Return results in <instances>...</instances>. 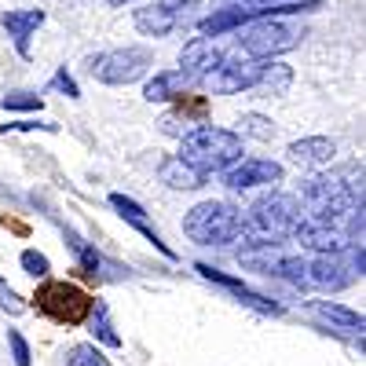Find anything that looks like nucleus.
<instances>
[{
    "label": "nucleus",
    "instance_id": "nucleus-1",
    "mask_svg": "<svg viewBox=\"0 0 366 366\" xmlns=\"http://www.w3.org/2000/svg\"><path fill=\"white\" fill-rule=\"evenodd\" d=\"M246 150H242V136H234L231 129H217V125H198L179 139V162L191 165L202 179L212 172H227Z\"/></svg>",
    "mask_w": 366,
    "mask_h": 366
},
{
    "label": "nucleus",
    "instance_id": "nucleus-2",
    "mask_svg": "<svg viewBox=\"0 0 366 366\" xmlns=\"http://www.w3.org/2000/svg\"><path fill=\"white\" fill-rule=\"evenodd\" d=\"M183 234H187L194 246H227L246 234V217L242 209H234L231 202H198L187 217H183Z\"/></svg>",
    "mask_w": 366,
    "mask_h": 366
},
{
    "label": "nucleus",
    "instance_id": "nucleus-3",
    "mask_svg": "<svg viewBox=\"0 0 366 366\" xmlns=\"http://www.w3.org/2000/svg\"><path fill=\"white\" fill-rule=\"evenodd\" d=\"M300 41H304V29L282 19H257L238 29V51L257 59V63H271L274 55L293 51Z\"/></svg>",
    "mask_w": 366,
    "mask_h": 366
},
{
    "label": "nucleus",
    "instance_id": "nucleus-4",
    "mask_svg": "<svg viewBox=\"0 0 366 366\" xmlns=\"http://www.w3.org/2000/svg\"><path fill=\"white\" fill-rule=\"evenodd\" d=\"M297 220H300V202L293 194L271 191V194H264V198H257L249 205L246 231L253 234L249 242H279V238L293 234Z\"/></svg>",
    "mask_w": 366,
    "mask_h": 366
},
{
    "label": "nucleus",
    "instance_id": "nucleus-5",
    "mask_svg": "<svg viewBox=\"0 0 366 366\" xmlns=\"http://www.w3.org/2000/svg\"><path fill=\"white\" fill-rule=\"evenodd\" d=\"M362 267H366L362 246H348L341 253L312 257V260H304V286L322 290V293H337V290L352 286L355 279H362Z\"/></svg>",
    "mask_w": 366,
    "mask_h": 366
},
{
    "label": "nucleus",
    "instance_id": "nucleus-6",
    "mask_svg": "<svg viewBox=\"0 0 366 366\" xmlns=\"http://www.w3.org/2000/svg\"><path fill=\"white\" fill-rule=\"evenodd\" d=\"M34 300H37V312H41L44 319L59 322V326H81V322L92 315V304H96L81 286L59 282V279L44 282Z\"/></svg>",
    "mask_w": 366,
    "mask_h": 366
},
{
    "label": "nucleus",
    "instance_id": "nucleus-7",
    "mask_svg": "<svg viewBox=\"0 0 366 366\" xmlns=\"http://www.w3.org/2000/svg\"><path fill=\"white\" fill-rule=\"evenodd\" d=\"M150 63H154V51L143 44H129V48H114V51L96 55L88 63V74L99 84H132L150 70Z\"/></svg>",
    "mask_w": 366,
    "mask_h": 366
},
{
    "label": "nucleus",
    "instance_id": "nucleus-8",
    "mask_svg": "<svg viewBox=\"0 0 366 366\" xmlns=\"http://www.w3.org/2000/svg\"><path fill=\"white\" fill-rule=\"evenodd\" d=\"M260 74H264V63H257V59L242 55V51H224L220 63L202 77V84L209 92H217V96H234V92L257 88Z\"/></svg>",
    "mask_w": 366,
    "mask_h": 366
},
{
    "label": "nucleus",
    "instance_id": "nucleus-9",
    "mask_svg": "<svg viewBox=\"0 0 366 366\" xmlns=\"http://www.w3.org/2000/svg\"><path fill=\"white\" fill-rule=\"evenodd\" d=\"M191 4H194V0H154V4L139 8L132 15V22H136V29L143 37H169L172 29L183 26Z\"/></svg>",
    "mask_w": 366,
    "mask_h": 366
},
{
    "label": "nucleus",
    "instance_id": "nucleus-10",
    "mask_svg": "<svg viewBox=\"0 0 366 366\" xmlns=\"http://www.w3.org/2000/svg\"><path fill=\"white\" fill-rule=\"evenodd\" d=\"M286 169L279 162H267V158H238L227 172H224V187L231 191H253V187H274L282 183Z\"/></svg>",
    "mask_w": 366,
    "mask_h": 366
},
{
    "label": "nucleus",
    "instance_id": "nucleus-11",
    "mask_svg": "<svg viewBox=\"0 0 366 366\" xmlns=\"http://www.w3.org/2000/svg\"><path fill=\"white\" fill-rule=\"evenodd\" d=\"M333 158H337V143L330 136H304V139H293L286 147V162L293 169H304V172H319Z\"/></svg>",
    "mask_w": 366,
    "mask_h": 366
},
{
    "label": "nucleus",
    "instance_id": "nucleus-12",
    "mask_svg": "<svg viewBox=\"0 0 366 366\" xmlns=\"http://www.w3.org/2000/svg\"><path fill=\"white\" fill-rule=\"evenodd\" d=\"M110 205L117 209V217L125 220V224H132V227H136V231H139V234H143L147 242H154V249H158L162 257L176 260V253H172V249L165 246V242H162L158 227H154V224L147 220V209H143V205H139L136 198H129V194H121V191H114V194H110Z\"/></svg>",
    "mask_w": 366,
    "mask_h": 366
},
{
    "label": "nucleus",
    "instance_id": "nucleus-13",
    "mask_svg": "<svg viewBox=\"0 0 366 366\" xmlns=\"http://www.w3.org/2000/svg\"><path fill=\"white\" fill-rule=\"evenodd\" d=\"M220 48L212 44V41H205V37H191L187 44H183V51H179V74H183V81H202L212 66L220 63Z\"/></svg>",
    "mask_w": 366,
    "mask_h": 366
},
{
    "label": "nucleus",
    "instance_id": "nucleus-14",
    "mask_svg": "<svg viewBox=\"0 0 366 366\" xmlns=\"http://www.w3.org/2000/svg\"><path fill=\"white\" fill-rule=\"evenodd\" d=\"M202 279H209V282H220L224 290H231L238 300H246V304H253L257 312H264V315H282V304H274V300H267V297H260V293H253L242 279H234V274H224V271H217V267H209V264H198L194 267Z\"/></svg>",
    "mask_w": 366,
    "mask_h": 366
},
{
    "label": "nucleus",
    "instance_id": "nucleus-15",
    "mask_svg": "<svg viewBox=\"0 0 366 366\" xmlns=\"http://www.w3.org/2000/svg\"><path fill=\"white\" fill-rule=\"evenodd\" d=\"M0 22H4V29H8V37L15 41L19 55H22V59H29V37H34L37 29L44 26V11H41V8H22V11H4V15H0Z\"/></svg>",
    "mask_w": 366,
    "mask_h": 366
},
{
    "label": "nucleus",
    "instance_id": "nucleus-16",
    "mask_svg": "<svg viewBox=\"0 0 366 366\" xmlns=\"http://www.w3.org/2000/svg\"><path fill=\"white\" fill-rule=\"evenodd\" d=\"M257 19H260V11H253V8H217L212 15L198 19V29H202V37L209 41V37H224V34H231V29L249 26Z\"/></svg>",
    "mask_w": 366,
    "mask_h": 366
},
{
    "label": "nucleus",
    "instance_id": "nucleus-17",
    "mask_svg": "<svg viewBox=\"0 0 366 366\" xmlns=\"http://www.w3.org/2000/svg\"><path fill=\"white\" fill-rule=\"evenodd\" d=\"M308 308H312L315 319L337 326V330H359V333H362V326H366L362 312H352V308H345V304H333V300H312Z\"/></svg>",
    "mask_w": 366,
    "mask_h": 366
},
{
    "label": "nucleus",
    "instance_id": "nucleus-18",
    "mask_svg": "<svg viewBox=\"0 0 366 366\" xmlns=\"http://www.w3.org/2000/svg\"><path fill=\"white\" fill-rule=\"evenodd\" d=\"M158 179L165 183V187H172V191H198L202 183H205L191 165H183L176 154H172V158H165V162L158 165Z\"/></svg>",
    "mask_w": 366,
    "mask_h": 366
},
{
    "label": "nucleus",
    "instance_id": "nucleus-19",
    "mask_svg": "<svg viewBox=\"0 0 366 366\" xmlns=\"http://www.w3.org/2000/svg\"><path fill=\"white\" fill-rule=\"evenodd\" d=\"M183 74L179 70H162V74H154L147 81V88H143V99L147 103H169V99H176V96H183Z\"/></svg>",
    "mask_w": 366,
    "mask_h": 366
},
{
    "label": "nucleus",
    "instance_id": "nucleus-20",
    "mask_svg": "<svg viewBox=\"0 0 366 366\" xmlns=\"http://www.w3.org/2000/svg\"><path fill=\"white\" fill-rule=\"evenodd\" d=\"M293 84V66L286 63H264V74L257 81V88L264 92V96H286Z\"/></svg>",
    "mask_w": 366,
    "mask_h": 366
},
{
    "label": "nucleus",
    "instance_id": "nucleus-21",
    "mask_svg": "<svg viewBox=\"0 0 366 366\" xmlns=\"http://www.w3.org/2000/svg\"><path fill=\"white\" fill-rule=\"evenodd\" d=\"M92 337H96L99 345H107V348H121L125 341H121V333L114 330V322H110V308L103 300H96L92 304Z\"/></svg>",
    "mask_w": 366,
    "mask_h": 366
},
{
    "label": "nucleus",
    "instance_id": "nucleus-22",
    "mask_svg": "<svg viewBox=\"0 0 366 366\" xmlns=\"http://www.w3.org/2000/svg\"><path fill=\"white\" fill-rule=\"evenodd\" d=\"M234 136H249V139H260V143H271L274 139V121L264 117V114H242L238 117V132Z\"/></svg>",
    "mask_w": 366,
    "mask_h": 366
},
{
    "label": "nucleus",
    "instance_id": "nucleus-23",
    "mask_svg": "<svg viewBox=\"0 0 366 366\" xmlns=\"http://www.w3.org/2000/svg\"><path fill=\"white\" fill-rule=\"evenodd\" d=\"M66 366H110V359L103 355V348L96 341H84L66 352Z\"/></svg>",
    "mask_w": 366,
    "mask_h": 366
},
{
    "label": "nucleus",
    "instance_id": "nucleus-24",
    "mask_svg": "<svg viewBox=\"0 0 366 366\" xmlns=\"http://www.w3.org/2000/svg\"><path fill=\"white\" fill-rule=\"evenodd\" d=\"M66 242H70V249L77 253V260H81V267L88 271V274H99V267H103V260H99V253L88 246V242H81L74 231H66Z\"/></svg>",
    "mask_w": 366,
    "mask_h": 366
},
{
    "label": "nucleus",
    "instance_id": "nucleus-25",
    "mask_svg": "<svg viewBox=\"0 0 366 366\" xmlns=\"http://www.w3.org/2000/svg\"><path fill=\"white\" fill-rule=\"evenodd\" d=\"M19 264H22L26 274H34V279H48V271H51V260L44 253H37V249H22Z\"/></svg>",
    "mask_w": 366,
    "mask_h": 366
},
{
    "label": "nucleus",
    "instance_id": "nucleus-26",
    "mask_svg": "<svg viewBox=\"0 0 366 366\" xmlns=\"http://www.w3.org/2000/svg\"><path fill=\"white\" fill-rule=\"evenodd\" d=\"M0 107L4 110H41L44 99L37 96V92H8V96L0 99Z\"/></svg>",
    "mask_w": 366,
    "mask_h": 366
},
{
    "label": "nucleus",
    "instance_id": "nucleus-27",
    "mask_svg": "<svg viewBox=\"0 0 366 366\" xmlns=\"http://www.w3.org/2000/svg\"><path fill=\"white\" fill-rule=\"evenodd\" d=\"M8 345H11V355H15V366H29L34 355H29V345L19 330H8Z\"/></svg>",
    "mask_w": 366,
    "mask_h": 366
},
{
    "label": "nucleus",
    "instance_id": "nucleus-28",
    "mask_svg": "<svg viewBox=\"0 0 366 366\" xmlns=\"http://www.w3.org/2000/svg\"><path fill=\"white\" fill-rule=\"evenodd\" d=\"M34 129H41V132H59V125H51V121H8V125H0V132H34Z\"/></svg>",
    "mask_w": 366,
    "mask_h": 366
},
{
    "label": "nucleus",
    "instance_id": "nucleus-29",
    "mask_svg": "<svg viewBox=\"0 0 366 366\" xmlns=\"http://www.w3.org/2000/svg\"><path fill=\"white\" fill-rule=\"evenodd\" d=\"M0 308H4L8 315H22L26 312V300L11 290V286H4V282H0Z\"/></svg>",
    "mask_w": 366,
    "mask_h": 366
},
{
    "label": "nucleus",
    "instance_id": "nucleus-30",
    "mask_svg": "<svg viewBox=\"0 0 366 366\" xmlns=\"http://www.w3.org/2000/svg\"><path fill=\"white\" fill-rule=\"evenodd\" d=\"M234 4L253 8V11H260V19H264L267 8H274V4H290V0H220V8H234Z\"/></svg>",
    "mask_w": 366,
    "mask_h": 366
},
{
    "label": "nucleus",
    "instance_id": "nucleus-31",
    "mask_svg": "<svg viewBox=\"0 0 366 366\" xmlns=\"http://www.w3.org/2000/svg\"><path fill=\"white\" fill-rule=\"evenodd\" d=\"M51 88H63V92H66L70 99H77V96H81V88H77V81H74V77H70L66 70H59V74L51 77Z\"/></svg>",
    "mask_w": 366,
    "mask_h": 366
}]
</instances>
